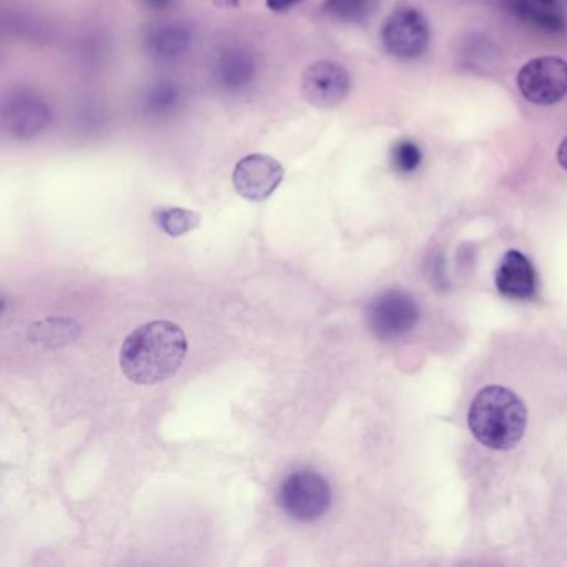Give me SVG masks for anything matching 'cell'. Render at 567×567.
<instances>
[{
	"label": "cell",
	"instance_id": "2e32d148",
	"mask_svg": "<svg viewBox=\"0 0 567 567\" xmlns=\"http://www.w3.org/2000/svg\"><path fill=\"white\" fill-rule=\"evenodd\" d=\"M423 154L414 142L401 141L391 151V164L400 174H413L420 168Z\"/></svg>",
	"mask_w": 567,
	"mask_h": 567
},
{
	"label": "cell",
	"instance_id": "7402d4cb",
	"mask_svg": "<svg viewBox=\"0 0 567 567\" xmlns=\"http://www.w3.org/2000/svg\"><path fill=\"white\" fill-rule=\"evenodd\" d=\"M217 8L237 9L240 8V0H212Z\"/></svg>",
	"mask_w": 567,
	"mask_h": 567
},
{
	"label": "cell",
	"instance_id": "7c38bea8",
	"mask_svg": "<svg viewBox=\"0 0 567 567\" xmlns=\"http://www.w3.org/2000/svg\"><path fill=\"white\" fill-rule=\"evenodd\" d=\"M496 288L509 300L526 301L536 297L537 275L529 258L517 250L507 251L497 265Z\"/></svg>",
	"mask_w": 567,
	"mask_h": 567
},
{
	"label": "cell",
	"instance_id": "e0dca14e",
	"mask_svg": "<svg viewBox=\"0 0 567 567\" xmlns=\"http://www.w3.org/2000/svg\"><path fill=\"white\" fill-rule=\"evenodd\" d=\"M370 0H324L323 11L338 19H354L363 14Z\"/></svg>",
	"mask_w": 567,
	"mask_h": 567
},
{
	"label": "cell",
	"instance_id": "9c48e42d",
	"mask_svg": "<svg viewBox=\"0 0 567 567\" xmlns=\"http://www.w3.org/2000/svg\"><path fill=\"white\" fill-rule=\"evenodd\" d=\"M350 91V72L337 62H315L301 79L303 97L317 109L337 107L347 101Z\"/></svg>",
	"mask_w": 567,
	"mask_h": 567
},
{
	"label": "cell",
	"instance_id": "5b68a950",
	"mask_svg": "<svg viewBox=\"0 0 567 567\" xmlns=\"http://www.w3.org/2000/svg\"><path fill=\"white\" fill-rule=\"evenodd\" d=\"M367 321L380 340H398L414 330L420 321V307L406 291L388 290L368 305Z\"/></svg>",
	"mask_w": 567,
	"mask_h": 567
},
{
	"label": "cell",
	"instance_id": "44dd1931",
	"mask_svg": "<svg viewBox=\"0 0 567 567\" xmlns=\"http://www.w3.org/2000/svg\"><path fill=\"white\" fill-rule=\"evenodd\" d=\"M557 162L564 171H567V137L560 142L559 148H557Z\"/></svg>",
	"mask_w": 567,
	"mask_h": 567
},
{
	"label": "cell",
	"instance_id": "ac0fdd59",
	"mask_svg": "<svg viewBox=\"0 0 567 567\" xmlns=\"http://www.w3.org/2000/svg\"><path fill=\"white\" fill-rule=\"evenodd\" d=\"M12 28H14L16 32H21L28 39L39 38V35L42 38V34L45 32L42 21H39V19L31 14L14 16V25Z\"/></svg>",
	"mask_w": 567,
	"mask_h": 567
},
{
	"label": "cell",
	"instance_id": "3957f363",
	"mask_svg": "<svg viewBox=\"0 0 567 567\" xmlns=\"http://www.w3.org/2000/svg\"><path fill=\"white\" fill-rule=\"evenodd\" d=\"M333 494L330 483L313 470L288 474L278 491V506L291 519L315 523L330 511Z\"/></svg>",
	"mask_w": 567,
	"mask_h": 567
},
{
	"label": "cell",
	"instance_id": "30bf717a",
	"mask_svg": "<svg viewBox=\"0 0 567 567\" xmlns=\"http://www.w3.org/2000/svg\"><path fill=\"white\" fill-rule=\"evenodd\" d=\"M258 71H260V64L257 55L241 45L225 48L214 62L215 82L231 94L251 87V84L257 81Z\"/></svg>",
	"mask_w": 567,
	"mask_h": 567
},
{
	"label": "cell",
	"instance_id": "4fadbf2b",
	"mask_svg": "<svg viewBox=\"0 0 567 567\" xmlns=\"http://www.w3.org/2000/svg\"><path fill=\"white\" fill-rule=\"evenodd\" d=\"M504 6L514 18L544 34L557 35L567 31V19L554 6L537 0H504Z\"/></svg>",
	"mask_w": 567,
	"mask_h": 567
},
{
	"label": "cell",
	"instance_id": "6da1fadb",
	"mask_svg": "<svg viewBox=\"0 0 567 567\" xmlns=\"http://www.w3.org/2000/svg\"><path fill=\"white\" fill-rule=\"evenodd\" d=\"M187 351V337L178 324L151 321L125 338L121 368L132 383L158 384L181 370Z\"/></svg>",
	"mask_w": 567,
	"mask_h": 567
},
{
	"label": "cell",
	"instance_id": "52a82bcc",
	"mask_svg": "<svg viewBox=\"0 0 567 567\" xmlns=\"http://www.w3.org/2000/svg\"><path fill=\"white\" fill-rule=\"evenodd\" d=\"M517 87L533 104H557L567 95V62L559 58L533 59L517 74Z\"/></svg>",
	"mask_w": 567,
	"mask_h": 567
},
{
	"label": "cell",
	"instance_id": "ffe728a7",
	"mask_svg": "<svg viewBox=\"0 0 567 567\" xmlns=\"http://www.w3.org/2000/svg\"><path fill=\"white\" fill-rule=\"evenodd\" d=\"M142 4L145 8L151 9V11H167L172 6L175 4V0H141Z\"/></svg>",
	"mask_w": 567,
	"mask_h": 567
},
{
	"label": "cell",
	"instance_id": "5bb4252c",
	"mask_svg": "<svg viewBox=\"0 0 567 567\" xmlns=\"http://www.w3.org/2000/svg\"><path fill=\"white\" fill-rule=\"evenodd\" d=\"M182 99H184V92L177 82H155L145 92L144 111L152 117H168L181 107Z\"/></svg>",
	"mask_w": 567,
	"mask_h": 567
},
{
	"label": "cell",
	"instance_id": "603a6c76",
	"mask_svg": "<svg viewBox=\"0 0 567 567\" xmlns=\"http://www.w3.org/2000/svg\"><path fill=\"white\" fill-rule=\"evenodd\" d=\"M537 2H543V4L554 6V8H559V6L567 4V0H537Z\"/></svg>",
	"mask_w": 567,
	"mask_h": 567
},
{
	"label": "cell",
	"instance_id": "8fae6325",
	"mask_svg": "<svg viewBox=\"0 0 567 567\" xmlns=\"http://www.w3.org/2000/svg\"><path fill=\"white\" fill-rule=\"evenodd\" d=\"M194 44V31L185 22H162L152 25L144 38V51L157 62H175L188 54Z\"/></svg>",
	"mask_w": 567,
	"mask_h": 567
},
{
	"label": "cell",
	"instance_id": "7a4b0ae2",
	"mask_svg": "<svg viewBox=\"0 0 567 567\" xmlns=\"http://www.w3.org/2000/svg\"><path fill=\"white\" fill-rule=\"evenodd\" d=\"M467 424L483 446L494 451L513 450L526 431L527 410L514 391L493 384L474 398Z\"/></svg>",
	"mask_w": 567,
	"mask_h": 567
},
{
	"label": "cell",
	"instance_id": "d6986e66",
	"mask_svg": "<svg viewBox=\"0 0 567 567\" xmlns=\"http://www.w3.org/2000/svg\"><path fill=\"white\" fill-rule=\"evenodd\" d=\"M303 0H267V8L275 14H285L300 6Z\"/></svg>",
	"mask_w": 567,
	"mask_h": 567
},
{
	"label": "cell",
	"instance_id": "9a60e30c",
	"mask_svg": "<svg viewBox=\"0 0 567 567\" xmlns=\"http://www.w3.org/2000/svg\"><path fill=\"white\" fill-rule=\"evenodd\" d=\"M154 218L168 237H182L195 230L202 221L197 212L187 210V208H161L155 212Z\"/></svg>",
	"mask_w": 567,
	"mask_h": 567
},
{
	"label": "cell",
	"instance_id": "ba28073f",
	"mask_svg": "<svg viewBox=\"0 0 567 567\" xmlns=\"http://www.w3.org/2000/svg\"><path fill=\"white\" fill-rule=\"evenodd\" d=\"M284 178L285 168L277 158L251 154L235 165L234 187L245 200L264 202L275 194Z\"/></svg>",
	"mask_w": 567,
	"mask_h": 567
},
{
	"label": "cell",
	"instance_id": "277c9868",
	"mask_svg": "<svg viewBox=\"0 0 567 567\" xmlns=\"http://www.w3.org/2000/svg\"><path fill=\"white\" fill-rule=\"evenodd\" d=\"M51 107L31 89H14L6 95L0 109L2 132L12 141H32L48 128Z\"/></svg>",
	"mask_w": 567,
	"mask_h": 567
},
{
	"label": "cell",
	"instance_id": "8992f818",
	"mask_svg": "<svg viewBox=\"0 0 567 567\" xmlns=\"http://www.w3.org/2000/svg\"><path fill=\"white\" fill-rule=\"evenodd\" d=\"M381 41L388 54L396 59H417L427 51L431 41L430 24L423 12L401 8L384 22Z\"/></svg>",
	"mask_w": 567,
	"mask_h": 567
}]
</instances>
